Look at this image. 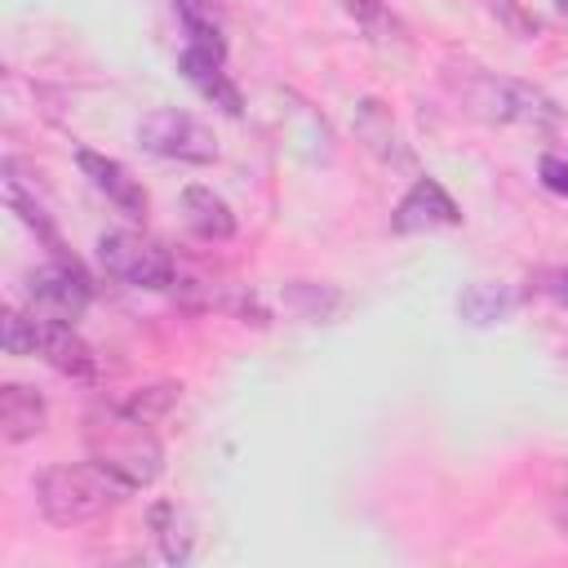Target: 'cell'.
<instances>
[{
  "label": "cell",
  "instance_id": "cell-1",
  "mask_svg": "<svg viewBox=\"0 0 568 568\" xmlns=\"http://www.w3.org/2000/svg\"><path fill=\"white\" fill-rule=\"evenodd\" d=\"M84 444H89V457L102 470H111L129 493L155 484L164 470V448L151 435V422L133 417L115 399L84 417Z\"/></svg>",
  "mask_w": 568,
  "mask_h": 568
},
{
  "label": "cell",
  "instance_id": "cell-2",
  "mask_svg": "<svg viewBox=\"0 0 568 568\" xmlns=\"http://www.w3.org/2000/svg\"><path fill=\"white\" fill-rule=\"evenodd\" d=\"M120 497H129V488L111 470H102L93 457L89 462H62V466H49L36 475V506L58 528L93 524Z\"/></svg>",
  "mask_w": 568,
  "mask_h": 568
},
{
  "label": "cell",
  "instance_id": "cell-3",
  "mask_svg": "<svg viewBox=\"0 0 568 568\" xmlns=\"http://www.w3.org/2000/svg\"><path fill=\"white\" fill-rule=\"evenodd\" d=\"M98 257L106 266L111 280L129 284V288H146V293H164L173 288L178 280V266H173V253L151 240V235H138V231H106L98 240Z\"/></svg>",
  "mask_w": 568,
  "mask_h": 568
},
{
  "label": "cell",
  "instance_id": "cell-4",
  "mask_svg": "<svg viewBox=\"0 0 568 568\" xmlns=\"http://www.w3.org/2000/svg\"><path fill=\"white\" fill-rule=\"evenodd\" d=\"M138 142L142 151L160 160H182V164H213L217 160V138L209 124H200L191 111L178 106H155L138 120Z\"/></svg>",
  "mask_w": 568,
  "mask_h": 568
},
{
  "label": "cell",
  "instance_id": "cell-5",
  "mask_svg": "<svg viewBox=\"0 0 568 568\" xmlns=\"http://www.w3.org/2000/svg\"><path fill=\"white\" fill-rule=\"evenodd\" d=\"M470 106L497 124H555L559 120V106L532 89V84H519V80H493V75H479V84L470 89Z\"/></svg>",
  "mask_w": 568,
  "mask_h": 568
},
{
  "label": "cell",
  "instance_id": "cell-6",
  "mask_svg": "<svg viewBox=\"0 0 568 568\" xmlns=\"http://www.w3.org/2000/svg\"><path fill=\"white\" fill-rule=\"evenodd\" d=\"M27 297H31L36 315L75 324L84 315V306H89V275L80 271L75 257H53L49 266H36L27 275Z\"/></svg>",
  "mask_w": 568,
  "mask_h": 568
},
{
  "label": "cell",
  "instance_id": "cell-7",
  "mask_svg": "<svg viewBox=\"0 0 568 568\" xmlns=\"http://www.w3.org/2000/svg\"><path fill=\"white\" fill-rule=\"evenodd\" d=\"M31 315H36V311H31ZM36 355H40L49 368L67 373V377H80V382H93V377H98V355H93V346L75 333L71 320L36 315Z\"/></svg>",
  "mask_w": 568,
  "mask_h": 568
},
{
  "label": "cell",
  "instance_id": "cell-8",
  "mask_svg": "<svg viewBox=\"0 0 568 568\" xmlns=\"http://www.w3.org/2000/svg\"><path fill=\"white\" fill-rule=\"evenodd\" d=\"M457 222H462V209L435 178H417L390 213V226L399 235H422V231H439V226H457Z\"/></svg>",
  "mask_w": 568,
  "mask_h": 568
},
{
  "label": "cell",
  "instance_id": "cell-9",
  "mask_svg": "<svg viewBox=\"0 0 568 568\" xmlns=\"http://www.w3.org/2000/svg\"><path fill=\"white\" fill-rule=\"evenodd\" d=\"M75 164H80V173L93 182V191H102L124 217H142V213H146V186H142L120 160L80 146V151H75Z\"/></svg>",
  "mask_w": 568,
  "mask_h": 568
},
{
  "label": "cell",
  "instance_id": "cell-10",
  "mask_svg": "<svg viewBox=\"0 0 568 568\" xmlns=\"http://www.w3.org/2000/svg\"><path fill=\"white\" fill-rule=\"evenodd\" d=\"M178 71H182V80H186L204 102L222 106L226 115H244V98H240L235 80L226 75V58H213V53L186 44L182 58H178Z\"/></svg>",
  "mask_w": 568,
  "mask_h": 568
},
{
  "label": "cell",
  "instance_id": "cell-11",
  "mask_svg": "<svg viewBox=\"0 0 568 568\" xmlns=\"http://www.w3.org/2000/svg\"><path fill=\"white\" fill-rule=\"evenodd\" d=\"M44 430V399L40 390L22 386V382H4L0 386V435L9 444H22L31 435Z\"/></svg>",
  "mask_w": 568,
  "mask_h": 568
},
{
  "label": "cell",
  "instance_id": "cell-12",
  "mask_svg": "<svg viewBox=\"0 0 568 568\" xmlns=\"http://www.w3.org/2000/svg\"><path fill=\"white\" fill-rule=\"evenodd\" d=\"M182 217L200 240H231L235 235V213L213 186H186L182 191Z\"/></svg>",
  "mask_w": 568,
  "mask_h": 568
},
{
  "label": "cell",
  "instance_id": "cell-13",
  "mask_svg": "<svg viewBox=\"0 0 568 568\" xmlns=\"http://www.w3.org/2000/svg\"><path fill=\"white\" fill-rule=\"evenodd\" d=\"M355 133L364 138V146H368L377 160H386V164H404V160H408V151H404L399 133H395V120H390V111H386L377 98H364V102L355 106Z\"/></svg>",
  "mask_w": 568,
  "mask_h": 568
},
{
  "label": "cell",
  "instance_id": "cell-14",
  "mask_svg": "<svg viewBox=\"0 0 568 568\" xmlns=\"http://www.w3.org/2000/svg\"><path fill=\"white\" fill-rule=\"evenodd\" d=\"M173 9H178V22H182L191 49L226 58V31H222V13L213 9V0H173Z\"/></svg>",
  "mask_w": 568,
  "mask_h": 568
},
{
  "label": "cell",
  "instance_id": "cell-15",
  "mask_svg": "<svg viewBox=\"0 0 568 568\" xmlns=\"http://www.w3.org/2000/svg\"><path fill=\"white\" fill-rule=\"evenodd\" d=\"M346 13L364 27L368 40H377V44H408L404 22H399L382 0H346Z\"/></svg>",
  "mask_w": 568,
  "mask_h": 568
},
{
  "label": "cell",
  "instance_id": "cell-16",
  "mask_svg": "<svg viewBox=\"0 0 568 568\" xmlns=\"http://www.w3.org/2000/svg\"><path fill=\"white\" fill-rule=\"evenodd\" d=\"M457 306H462V320H470V324H493V320H506V311L515 306V297H510L501 284H470Z\"/></svg>",
  "mask_w": 568,
  "mask_h": 568
},
{
  "label": "cell",
  "instance_id": "cell-17",
  "mask_svg": "<svg viewBox=\"0 0 568 568\" xmlns=\"http://www.w3.org/2000/svg\"><path fill=\"white\" fill-rule=\"evenodd\" d=\"M178 395H182V386H173V382H160V386H142V390H133L129 399H115L120 408H129L133 417H142V422H160L173 404H178Z\"/></svg>",
  "mask_w": 568,
  "mask_h": 568
},
{
  "label": "cell",
  "instance_id": "cell-18",
  "mask_svg": "<svg viewBox=\"0 0 568 568\" xmlns=\"http://www.w3.org/2000/svg\"><path fill=\"white\" fill-rule=\"evenodd\" d=\"M151 528H155V537H160L164 559L182 564V559L191 555V537H186V532H178V506L155 501V506H151Z\"/></svg>",
  "mask_w": 568,
  "mask_h": 568
},
{
  "label": "cell",
  "instance_id": "cell-19",
  "mask_svg": "<svg viewBox=\"0 0 568 568\" xmlns=\"http://www.w3.org/2000/svg\"><path fill=\"white\" fill-rule=\"evenodd\" d=\"M0 328H4V351L9 355H36V315L4 311Z\"/></svg>",
  "mask_w": 568,
  "mask_h": 568
},
{
  "label": "cell",
  "instance_id": "cell-20",
  "mask_svg": "<svg viewBox=\"0 0 568 568\" xmlns=\"http://www.w3.org/2000/svg\"><path fill=\"white\" fill-rule=\"evenodd\" d=\"M537 178H541V186H546V191L568 195V160H564V155H541Z\"/></svg>",
  "mask_w": 568,
  "mask_h": 568
},
{
  "label": "cell",
  "instance_id": "cell-21",
  "mask_svg": "<svg viewBox=\"0 0 568 568\" xmlns=\"http://www.w3.org/2000/svg\"><path fill=\"white\" fill-rule=\"evenodd\" d=\"M288 297H293L311 320H324V315L333 311V306H324V288H315V284H293Z\"/></svg>",
  "mask_w": 568,
  "mask_h": 568
},
{
  "label": "cell",
  "instance_id": "cell-22",
  "mask_svg": "<svg viewBox=\"0 0 568 568\" xmlns=\"http://www.w3.org/2000/svg\"><path fill=\"white\" fill-rule=\"evenodd\" d=\"M541 293L555 297L559 306H568V271H550V275L541 280Z\"/></svg>",
  "mask_w": 568,
  "mask_h": 568
},
{
  "label": "cell",
  "instance_id": "cell-23",
  "mask_svg": "<svg viewBox=\"0 0 568 568\" xmlns=\"http://www.w3.org/2000/svg\"><path fill=\"white\" fill-rule=\"evenodd\" d=\"M555 519H559V528L568 532V484L555 493Z\"/></svg>",
  "mask_w": 568,
  "mask_h": 568
},
{
  "label": "cell",
  "instance_id": "cell-24",
  "mask_svg": "<svg viewBox=\"0 0 568 568\" xmlns=\"http://www.w3.org/2000/svg\"><path fill=\"white\" fill-rule=\"evenodd\" d=\"M559 13H564V18H568V0H559Z\"/></svg>",
  "mask_w": 568,
  "mask_h": 568
}]
</instances>
